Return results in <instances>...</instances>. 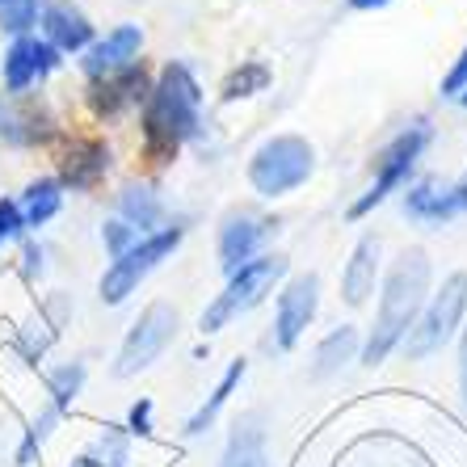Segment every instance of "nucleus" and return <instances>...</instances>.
I'll return each instance as SVG.
<instances>
[{"mask_svg":"<svg viewBox=\"0 0 467 467\" xmlns=\"http://www.w3.org/2000/svg\"><path fill=\"white\" fill-rule=\"evenodd\" d=\"M122 215L135 223V232H143L161 219V202H156L152 190H143L140 185V190H127V194H122Z\"/></svg>","mask_w":467,"mask_h":467,"instance_id":"nucleus-23","label":"nucleus"},{"mask_svg":"<svg viewBox=\"0 0 467 467\" xmlns=\"http://www.w3.org/2000/svg\"><path fill=\"white\" fill-rule=\"evenodd\" d=\"M459 362H463V400H467V337H463V358Z\"/></svg>","mask_w":467,"mask_h":467,"instance_id":"nucleus-32","label":"nucleus"},{"mask_svg":"<svg viewBox=\"0 0 467 467\" xmlns=\"http://www.w3.org/2000/svg\"><path fill=\"white\" fill-rule=\"evenodd\" d=\"M38 17V5L34 0H0V30L9 34H26Z\"/></svg>","mask_w":467,"mask_h":467,"instance_id":"nucleus-25","label":"nucleus"},{"mask_svg":"<svg viewBox=\"0 0 467 467\" xmlns=\"http://www.w3.org/2000/svg\"><path fill=\"white\" fill-rule=\"evenodd\" d=\"M463 88H467V51L459 55L455 67H451V72H446V80H442V93H451V98H459Z\"/></svg>","mask_w":467,"mask_h":467,"instance_id":"nucleus-29","label":"nucleus"},{"mask_svg":"<svg viewBox=\"0 0 467 467\" xmlns=\"http://www.w3.org/2000/svg\"><path fill=\"white\" fill-rule=\"evenodd\" d=\"M354 9H379V5H388V0H349Z\"/></svg>","mask_w":467,"mask_h":467,"instance_id":"nucleus-31","label":"nucleus"},{"mask_svg":"<svg viewBox=\"0 0 467 467\" xmlns=\"http://www.w3.org/2000/svg\"><path fill=\"white\" fill-rule=\"evenodd\" d=\"M265 85H270V67H265V64H244V67H236V72L228 77L223 98H228V101L249 98V93H261Z\"/></svg>","mask_w":467,"mask_h":467,"instance_id":"nucleus-24","label":"nucleus"},{"mask_svg":"<svg viewBox=\"0 0 467 467\" xmlns=\"http://www.w3.org/2000/svg\"><path fill=\"white\" fill-rule=\"evenodd\" d=\"M143 98V67H122L119 77H106V80H93V106L114 114L122 109L127 101H140Z\"/></svg>","mask_w":467,"mask_h":467,"instance_id":"nucleus-17","label":"nucleus"},{"mask_svg":"<svg viewBox=\"0 0 467 467\" xmlns=\"http://www.w3.org/2000/svg\"><path fill=\"white\" fill-rule=\"evenodd\" d=\"M283 270H286L283 257H253L249 265H240V270L228 278L223 295H219L215 304L207 307V316H202V328H207V333H215V328L228 325L232 316L257 307L261 295H265L274 283H278V278H283Z\"/></svg>","mask_w":467,"mask_h":467,"instance_id":"nucleus-4","label":"nucleus"},{"mask_svg":"<svg viewBox=\"0 0 467 467\" xmlns=\"http://www.w3.org/2000/svg\"><path fill=\"white\" fill-rule=\"evenodd\" d=\"M72 467H93V459H77V463H72Z\"/></svg>","mask_w":467,"mask_h":467,"instance_id":"nucleus-33","label":"nucleus"},{"mask_svg":"<svg viewBox=\"0 0 467 467\" xmlns=\"http://www.w3.org/2000/svg\"><path fill=\"white\" fill-rule=\"evenodd\" d=\"M425 143H430V127H421V122H417V127H409V130H404V135H396V140H391L388 148H383V152H379V169H375V185H370L367 194H362L358 202L349 207V215L358 219V215H367L370 207H379L383 198H388L391 190H396V185L404 182V177L413 173V164H417V156L425 152Z\"/></svg>","mask_w":467,"mask_h":467,"instance_id":"nucleus-7","label":"nucleus"},{"mask_svg":"<svg viewBox=\"0 0 467 467\" xmlns=\"http://www.w3.org/2000/svg\"><path fill=\"white\" fill-rule=\"evenodd\" d=\"M43 30H47V43H51L55 51H85V47L93 43L88 17L77 9V5H67V0H59V5H51V9L43 13Z\"/></svg>","mask_w":467,"mask_h":467,"instance_id":"nucleus-12","label":"nucleus"},{"mask_svg":"<svg viewBox=\"0 0 467 467\" xmlns=\"http://www.w3.org/2000/svg\"><path fill=\"white\" fill-rule=\"evenodd\" d=\"M312 161L316 156H312V148H307V140H299V135H278V140H270L253 156V164H249L253 190L265 198L286 194V190L307 182Z\"/></svg>","mask_w":467,"mask_h":467,"instance_id":"nucleus-3","label":"nucleus"},{"mask_svg":"<svg viewBox=\"0 0 467 467\" xmlns=\"http://www.w3.org/2000/svg\"><path fill=\"white\" fill-rule=\"evenodd\" d=\"M240 379H244V362H232V367H228V375L219 379L215 396H211V400L202 404V409H198L194 417H190V434H202V430H207V425L215 421V413H219V409H223V404H228V396H232V391H236V383H240Z\"/></svg>","mask_w":467,"mask_h":467,"instance_id":"nucleus-22","label":"nucleus"},{"mask_svg":"<svg viewBox=\"0 0 467 467\" xmlns=\"http://www.w3.org/2000/svg\"><path fill=\"white\" fill-rule=\"evenodd\" d=\"M34 77H38V43L34 38H17L9 47V55H5V85L13 93H22Z\"/></svg>","mask_w":467,"mask_h":467,"instance_id":"nucleus-19","label":"nucleus"},{"mask_svg":"<svg viewBox=\"0 0 467 467\" xmlns=\"http://www.w3.org/2000/svg\"><path fill=\"white\" fill-rule=\"evenodd\" d=\"M177 333V312L169 304H152L148 312L135 320V328L127 333V341H122L119 349V367H114V375H135V370L143 367H152L156 354H161L169 341H173Z\"/></svg>","mask_w":467,"mask_h":467,"instance_id":"nucleus-8","label":"nucleus"},{"mask_svg":"<svg viewBox=\"0 0 467 467\" xmlns=\"http://www.w3.org/2000/svg\"><path fill=\"white\" fill-rule=\"evenodd\" d=\"M316 304H320V278L316 274H299L283 291V299H278V320H274L278 333H274V341L283 349H291L295 341L304 337V328L312 325Z\"/></svg>","mask_w":467,"mask_h":467,"instance_id":"nucleus-9","label":"nucleus"},{"mask_svg":"<svg viewBox=\"0 0 467 467\" xmlns=\"http://www.w3.org/2000/svg\"><path fill=\"white\" fill-rule=\"evenodd\" d=\"M177 244H182V228H164V232H156V236H143L135 249L122 253L106 270V278H101V299H106V304H122Z\"/></svg>","mask_w":467,"mask_h":467,"instance_id":"nucleus-6","label":"nucleus"},{"mask_svg":"<svg viewBox=\"0 0 467 467\" xmlns=\"http://www.w3.org/2000/svg\"><path fill=\"white\" fill-rule=\"evenodd\" d=\"M265 232H270V223H261V219L232 215L228 223H223V236H219V257H223V270L236 274L240 265H249Z\"/></svg>","mask_w":467,"mask_h":467,"instance_id":"nucleus-13","label":"nucleus"},{"mask_svg":"<svg viewBox=\"0 0 467 467\" xmlns=\"http://www.w3.org/2000/svg\"><path fill=\"white\" fill-rule=\"evenodd\" d=\"M77 388H80V367L59 370V375H55V400H59V404L72 400V396H77Z\"/></svg>","mask_w":467,"mask_h":467,"instance_id":"nucleus-28","label":"nucleus"},{"mask_svg":"<svg viewBox=\"0 0 467 467\" xmlns=\"http://www.w3.org/2000/svg\"><path fill=\"white\" fill-rule=\"evenodd\" d=\"M223 467H270L265 463V438H261L253 417L236 425V434L228 442V455H223Z\"/></svg>","mask_w":467,"mask_h":467,"instance_id":"nucleus-18","label":"nucleus"},{"mask_svg":"<svg viewBox=\"0 0 467 467\" xmlns=\"http://www.w3.org/2000/svg\"><path fill=\"white\" fill-rule=\"evenodd\" d=\"M463 312H467V274H451L442 283V291L434 295V304L425 307V316L417 320V328H409L404 354L409 358H425L438 346H446L451 333L459 328V320H463Z\"/></svg>","mask_w":467,"mask_h":467,"instance_id":"nucleus-5","label":"nucleus"},{"mask_svg":"<svg viewBox=\"0 0 467 467\" xmlns=\"http://www.w3.org/2000/svg\"><path fill=\"white\" fill-rule=\"evenodd\" d=\"M459 101H463V106H467V88H463V93H459Z\"/></svg>","mask_w":467,"mask_h":467,"instance_id":"nucleus-34","label":"nucleus"},{"mask_svg":"<svg viewBox=\"0 0 467 467\" xmlns=\"http://www.w3.org/2000/svg\"><path fill=\"white\" fill-rule=\"evenodd\" d=\"M140 240H143L140 232L130 228V223H122V219H119V223H106V244H109V253H114V261H119L122 253L135 249Z\"/></svg>","mask_w":467,"mask_h":467,"instance_id":"nucleus-26","label":"nucleus"},{"mask_svg":"<svg viewBox=\"0 0 467 467\" xmlns=\"http://www.w3.org/2000/svg\"><path fill=\"white\" fill-rule=\"evenodd\" d=\"M194 127H198V80L190 77L185 64H169L152 88V101H148V122H143L148 152L156 161H169L194 135Z\"/></svg>","mask_w":467,"mask_h":467,"instance_id":"nucleus-2","label":"nucleus"},{"mask_svg":"<svg viewBox=\"0 0 467 467\" xmlns=\"http://www.w3.org/2000/svg\"><path fill=\"white\" fill-rule=\"evenodd\" d=\"M0 140L9 143H43L51 140V119L34 101L0 98Z\"/></svg>","mask_w":467,"mask_h":467,"instance_id":"nucleus-11","label":"nucleus"},{"mask_svg":"<svg viewBox=\"0 0 467 467\" xmlns=\"http://www.w3.org/2000/svg\"><path fill=\"white\" fill-rule=\"evenodd\" d=\"M55 211H59V182H51V177L34 182L30 190H26V202H22L26 228H38V223H47Z\"/></svg>","mask_w":467,"mask_h":467,"instance_id":"nucleus-20","label":"nucleus"},{"mask_svg":"<svg viewBox=\"0 0 467 467\" xmlns=\"http://www.w3.org/2000/svg\"><path fill=\"white\" fill-rule=\"evenodd\" d=\"M404 211L417 219H451L459 211H467V182L455 190H438V185H417L413 194L404 198Z\"/></svg>","mask_w":467,"mask_h":467,"instance_id":"nucleus-15","label":"nucleus"},{"mask_svg":"<svg viewBox=\"0 0 467 467\" xmlns=\"http://www.w3.org/2000/svg\"><path fill=\"white\" fill-rule=\"evenodd\" d=\"M106 161L109 152L101 143H72V152L64 156V185H72V190L98 185L101 173H106Z\"/></svg>","mask_w":467,"mask_h":467,"instance_id":"nucleus-16","label":"nucleus"},{"mask_svg":"<svg viewBox=\"0 0 467 467\" xmlns=\"http://www.w3.org/2000/svg\"><path fill=\"white\" fill-rule=\"evenodd\" d=\"M22 228H26L22 207H17L13 198H0V244H5V240H13Z\"/></svg>","mask_w":467,"mask_h":467,"instance_id":"nucleus-27","label":"nucleus"},{"mask_svg":"<svg viewBox=\"0 0 467 467\" xmlns=\"http://www.w3.org/2000/svg\"><path fill=\"white\" fill-rule=\"evenodd\" d=\"M425 291H430V257L421 249L400 253V261L388 274L383 304H379V316H375V333H370L367 354H362L367 367H379L391 349L404 341V333L417 325V316L425 307Z\"/></svg>","mask_w":467,"mask_h":467,"instance_id":"nucleus-1","label":"nucleus"},{"mask_svg":"<svg viewBox=\"0 0 467 467\" xmlns=\"http://www.w3.org/2000/svg\"><path fill=\"white\" fill-rule=\"evenodd\" d=\"M148 413H152V404H140V409H135V413H130V425H135V430H148Z\"/></svg>","mask_w":467,"mask_h":467,"instance_id":"nucleus-30","label":"nucleus"},{"mask_svg":"<svg viewBox=\"0 0 467 467\" xmlns=\"http://www.w3.org/2000/svg\"><path fill=\"white\" fill-rule=\"evenodd\" d=\"M354 349H358V333H354V328L328 333L325 346L316 349V375H333L337 367H346V362L354 358Z\"/></svg>","mask_w":467,"mask_h":467,"instance_id":"nucleus-21","label":"nucleus"},{"mask_svg":"<svg viewBox=\"0 0 467 467\" xmlns=\"http://www.w3.org/2000/svg\"><path fill=\"white\" fill-rule=\"evenodd\" d=\"M375 270H379V240H362L354 257L346 265V278H341V291H346V304L349 307H362L367 295L375 291Z\"/></svg>","mask_w":467,"mask_h":467,"instance_id":"nucleus-14","label":"nucleus"},{"mask_svg":"<svg viewBox=\"0 0 467 467\" xmlns=\"http://www.w3.org/2000/svg\"><path fill=\"white\" fill-rule=\"evenodd\" d=\"M140 26H119V30L109 34L106 43L88 47V59H85V72L93 80H106V77H119L122 67L135 64V55H140Z\"/></svg>","mask_w":467,"mask_h":467,"instance_id":"nucleus-10","label":"nucleus"}]
</instances>
